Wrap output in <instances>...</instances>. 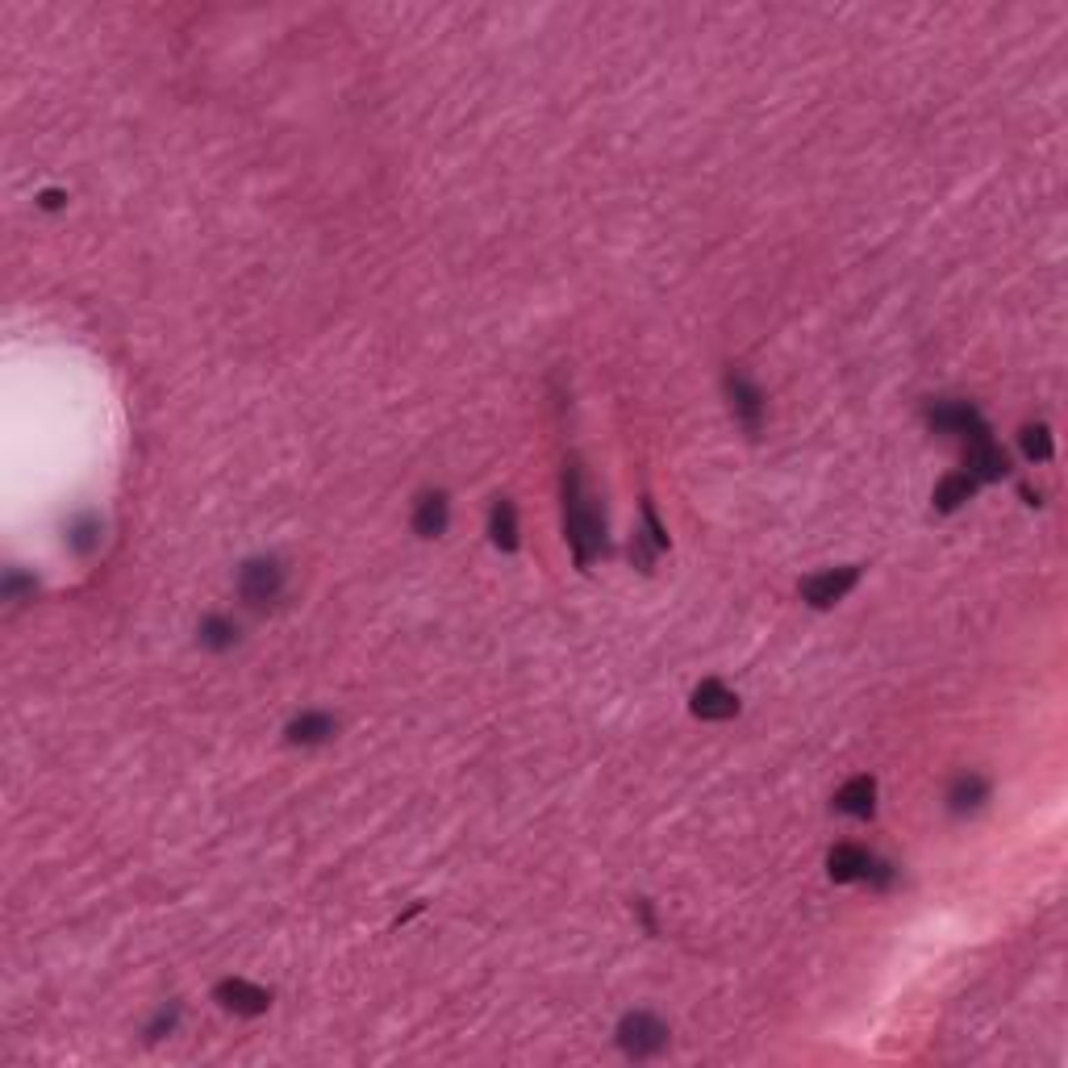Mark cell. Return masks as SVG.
Instances as JSON below:
<instances>
[{"label":"cell","mask_w":1068,"mask_h":1068,"mask_svg":"<svg viewBox=\"0 0 1068 1068\" xmlns=\"http://www.w3.org/2000/svg\"><path fill=\"white\" fill-rule=\"evenodd\" d=\"M560 497H563V538H568L576 563L588 568V563L606 551V509L585 488V472H581L576 459L563 468Z\"/></svg>","instance_id":"1"},{"label":"cell","mask_w":1068,"mask_h":1068,"mask_svg":"<svg viewBox=\"0 0 1068 1068\" xmlns=\"http://www.w3.org/2000/svg\"><path fill=\"white\" fill-rule=\"evenodd\" d=\"M827 877L835 885H868V889H889L898 881V868L877 852L860 843H835L827 852Z\"/></svg>","instance_id":"2"},{"label":"cell","mask_w":1068,"mask_h":1068,"mask_svg":"<svg viewBox=\"0 0 1068 1068\" xmlns=\"http://www.w3.org/2000/svg\"><path fill=\"white\" fill-rule=\"evenodd\" d=\"M618 1047L631 1060H651V1056H660L668 1047V1022L656 1018L651 1010H631L618 1022Z\"/></svg>","instance_id":"3"},{"label":"cell","mask_w":1068,"mask_h":1068,"mask_svg":"<svg viewBox=\"0 0 1068 1068\" xmlns=\"http://www.w3.org/2000/svg\"><path fill=\"white\" fill-rule=\"evenodd\" d=\"M280 593H284V563L276 556H255L239 568V597L251 610L280 601Z\"/></svg>","instance_id":"4"},{"label":"cell","mask_w":1068,"mask_h":1068,"mask_svg":"<svg viewBox=\"0 0 1068 1068\" xmlns=\"http://www.w3.org/2000/svg\"><path fill=\"white\" fill-rule=\"evenodd\" d=\"M855 585H860V563H843V568H827V572L805 576L798 585V593L810 610H830V606H839Z\"/></svg>","instance_id":"5"},{"label":"cell","mask_w":1068,"mask_h":1068,"mask_svg":"<svg viewBox=\"0 0 1068 1068\" xmlns=\"http://www.w3.org/2000/svg\"><path fill=\"white\" fill-rule=\"evenodd\" d=\"M722 389H726V400H730L735 422H739V427L755 438V434L764 430V409H768V400H764V393H760V384L748 380L743 372H726Z\"/></svg>","instance_id":"6"},{"label":"cell","mask_w":1068,"mask_h":1068,"mask_svg":"<svg viewBox=\"0 0 1068 1068\" xmlns=\"http://www.w3.org/2000/svg\"><path fill=\"white\" fill-rule=\"evenodd\" d=\"M964 472L972 476L977 484L986 481H1002L1006 472H1010V459L1006 452L993 443V430H981V434H972V438H964Z\"/></svg>","instance_id":"7"},{"label":"cell","mask_w":1068,"mask_h":1068,"mask_svg":"<svg viewBox=\"0 0 1068 1068\" xmlns=\"http://www.w3.org/2000/svg\"><path fill=\"white\" fill-rule=\"evenodd\" d=\"M927 427H931L935 434L972 438V434H981L989 422L981 418V409H977V405H968V400H935L931 409H927Z\"/></svg>","instance_id":"8"},{"label":"cell","mask_w":1068,"mask_h":1068,"mask_svg":"<svg viewBox=\"0 0 1068 1068\" xmlns=\"http://www.w3.org/2000/svg\"><path fill=\"white\" fill-rule=\"evenodd\" d=\"M214 997L221 1002V1010H230V1015L239 1018H259L267 1015V1006H271V993L264 986H255V981H246V977H226V981H217Z\"/></svg>","instance_id":"9"},{"label":"cell","mask_w":1068,"mask_h":1068,"mask_svg":"<svg viewBox=\"0 0 1068 1068\" xmlns=\"http://www.w3.org/2000/svg\"><path fill=\"white\" fill-rule=\"evenodd\" d=\"M689 710H694V719H701V722H726V719H735L739 714V694L735 689H726L722 681H701L694 689V697H689Z\"/></svg>","instance_id":"10"},{"label":"cell","mask_w":1068,"mask_h":1068,"mask_svg":"<svg viewBox=\"0 0 1068 1068\" xmlns=\"http://www.w3.org/2000/svg\"><path fill=\"white\" fill-rule=\"evenodd\" d=\"M334 730H339V719H334V714H326V710H305V714H296V719L284 726V739H289L293 748H318L326 739H334Z\"/></svg>","instance_id":"11"},{"label":"cell","mask_w":1068,"mask_h":1068,"mask_svg":"<svg viewBox=\"0 0 1068 1068\" xmlns=\"http://www.w3.org/2000/svg\"><path fill=\"white\" fill-rule=\"evenodd\" d=\"M447 518H452V506H447V493L443 488H430L414 501V531L422 538H438L447 531Z\"/></svg>","instance_id":"12"},{"label":"cell","mask_w":1068,"mask_h":1068,"mask_svg":"<svg viewBox=\"0 0 1068 1068\" xmlns=\"http://www.w3.org/2000/svg\"><path fill=\"white\" fill-rule=\"evenodd\" d=\"M835 810L848 814V818H873V810H877V780L873 776H852L835 793Z\"/></svg>","instance_id":"13"},{"label":"cell","mask_w":1068,"mask_h":1068,"mask_svg":"<svg viewBox=\"0 0 1068 1068\" xmlns=\"http://www.w3.org/2000/svg\"><path fill=\"white\" fill-rule=\"evenodd\" d=\"M989 801V780L981 773H961L948 789V810L964 818V814H977Z\"/></svg>","instance_id":"14"},{"label":"cell","mask_w":1068,"mask_h":1068,"mask_svg":"<svg viewBox=\"0 0 1068 1068\" xmlns=\"http://www.w3.org/2000/svg\"><path fill=\"white\" fill-rule=\"evenodd\" d=\"M488 538H493V547L497 551H506V556H513L518 551V509H513V501H506V497H497L493 501V509H488Z\"/></svg>","instance_id":"15"},{"label":"cell","mask_w":1068,"mask_h":1068,"mask_svg":"<svg viewBox=\"0 0 1068 1068\" xmlns=\"http://www.w3.org/2000/svg\"><path fill=\"white\" fill-rule=\"evenodd\" d=\"M972 493H977V481H972L968 472H948L943 481L935 484L931 506L939 509V513H956L961 506H968V501H972Z\"/></svg>","instance_id":"16"},{"label":"cell","mask_w":1068,"mask_h":1068,"mask_svg":"<svg viewBox=\"0 0 1068 1068\" xmlns=\"http://www.w3.org/2000/svg\"><path fill=\"white\" fill-rule=\"evenodd\" d=\"M196 639L205 651H230L234 643H239V622L226 614H209L201 618V626H196Z\"/></svg>","instance_id":"17"},{"label":"cell","mask_w":1068,"mask_h":1068,"mask_svg":"<svg viewBox=\"0 0 1068 1068\" xmlns=\"http://www.w3.org/2000/svg\"><path fill=\"white\" fill-rule=\"evenodd\" d=\"M67 547H72L76 556H92V551L101 547V518L80 513V518L67 526Z\"/></svg>","instance_id":"18"},{"label":"cell","mask_w":1068,"mask_h":1068,"mask_svg":"<svg viewBox=\"0 0 1068 1068\" xmlns=\"http://www.w3.org/2000/svg\"><path fill=\"white\" fill-rule=\"evenodd\" d=\"M1018 447H1022V455L1031 459V463H1047L1052 459V430L1043 427V422H1035V427H1022V434H1018Z\"/></svg>","instance_id":"19"},{"label":"cell","mask_w":1068,"mask_h":1068,"mask_svg":"<svg viewBox=\"0 0 1068 1068\" xmlns=\"http://www.w3.org/2000/svg\"><path fill=\"white\" fill-rule=\"evenodd\" d=\"M4 601H22V597H34V576H26V572H17V568H9L4 572Z\"/></svg>","instance_id":"20"},{"label":"cell","mask_w":1068,"mask_h":1068,"mask_svg":"<svg viewBox=\"0 0 1068 1068\" xmlns=\"http://www.w3.org/2000/svg\"><path fill=\"white\" fill-rule=\"evenodd\" d=\"M176 1022H180V1006L171 1002V1006H163L160 1015H155V1022L147 1027V1040H163V1035H171V1031H176Z\"/></svg>","instance_id":"21"},{"label":"cell","mask_w":1068,"mask_h":1068,"mask_svg":"<svg viewBox=\"0 0 1068 1068\" xmlns=\"http://www.w3.org/2000/svg\"><path fill=\"white\" fill-rule=\"evenodd\" d=\"M643 534H647L660 551L668 547V531L660 526V518H656V506H651V501H643Z\"/></svg>","instance_id":"22"},{"label":"cell","mask_w":1068,"mask_h":1068,"mask_svg":"<svg viewBox=\"0 0 1068 1068\" xmlns=\"http://www.w3.org/2000/svg\"><path fill=\"white\" fill-rule=\"evenodd\" d=\"M59 205H63V192H54V188L42 192V209H59Z\"/></svg>","instance_id":"23"}]
</instances>
